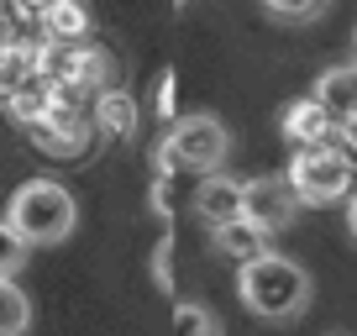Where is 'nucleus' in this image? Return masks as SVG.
<instances>
[{"label":"nucleus","mask_w":357,"mask_h":336,"mask_svg":"<svg viewBox=\"0 0 357 336\" xmlns=\"http://www.w3.org/2000/svg\"><path fill=\"white\" fill-rule=\"evenodd\" d=\"M226 147H231L226 121L200 111V116H178V121L168 126L158 158H163V168H200V174H215L221 158H226Z\"/></svg>","instance_id":"obj_4"},{"label":"nucleus","mask_w":357,"mask_h":336,"mask_svg":"<svg viewBox=\"0 0 357 336\" xmlns=\"http://www.w3.org/2000/svg\"><path fill=\"white\" fill-rule=\"evenodd\" d=\"M211 247L221 252V258H231L236 268L268 258V236L257 231V226H247V221H231V226H221V231H211Z\"/></svg>","instance_id":"obj_9"},{"label":"nucleus","mask_w":357,"mask_h":336,"mask_svg":"<svg viewBox=\"0 0 357 336\" xmlns=\"http://www.w3.org/2000/svg\"><path fill=\"white\" fill-rule=\"evenodd\" d=\"M331 147H342L347 158H357V116H342V121H336V137H331Z\"/></svg>","instance_id":"obj_17"},{"label":"nucleus","mask_w":357,"mask_h":336,"mask_svg":"<svg viewBox=\"0 0 357 336\" xmlns=\"http://www.w3.org/2000/svg\"><path fill=\"white\" fill-rule=\"evenodd\" d=\"M326 11H331L326 0H263V16H268V22H284V26H294V22H321Z\"/></svg>","instance_id":"obj_14"},{"label":"nucleus","mask_w":357,"mask_h":336,"mask_svg":"<svg viewBox=\"0 0 357 336\" xmlns=\"http://www.w3.org/2000/svg\"><path fill=\"white\" fill-rule=\"evenodd\" d=\"M352 47H357V32H352Z\"/></svg>","instance_id":"obj_20"},{"label":"nucleus","mask_w":357,"mask_h":336,"mask_svg":"<svg viewBox=\"0 0 357 336\" xmlns=\"http://www.w3.org/2000/svg\"><path fill=\"white\" fill-rule=\"evenodd\" d=\"M236 294H242V305L257 315V321H300L305 310H310V273L300 268L294 258H284V252H268V258L247 263V268H236Z\"/></svg>","instance_id":"obj_1"},{"label":"nucleus","mask_w":357,"mask_h":336,"mask_svg":"<svg viewBox=\"0 0 357 336\" xmlns=\"http://www.w3.org/2000/svg\"><path fill=\"white\" fill-rule=\"evenodd\" d=\"M347 231L357 236V194H352V200H347Z\"/></svg>","instance_id":"obj_18"},{"label":"nucleus","mask_w":357,"mask_h":336,"mask_svg":"<svg viewBox=\"0 0 357 336\" xmlns=\"http://www.w3.org/2000/svg\"><path fill=\"white\" fill-rule=\"evenodd\" d=\"M300 211H305V205L294 200L289 179H247L242 184V221L257 226L263 236L294 226V215H300Z\"/></svg>","instance_id":"obj_5"},{"label":"nucleus","mask_w":357,"mask_h":336,"mask_svg":"<svg viewBox=\"0 0 357 336\" xmlns=\"http://www.w3.org/2000/svg\"><path fill=\"white\" fill-rule=\"evenodd\" d=\"M26 252H32V247H26L11 226L0 221V279H16V273H22V263H26Z\"/></svg>","instance_id":"obj_16"},{"label":"nucleus","mask_w":357,"mask_h":336,"mask_svg":"<svg viewBox=\"0 0 357 336\" xmlns=\"http://www.w3.org/2000/svg\"><path fill=\"white\" fill-rule=\"evenodd\" d=\"M190 211L200 215L211 231H221V226L242 221V179H226V174H205V179L195 184Z\"/></svg>","instance_id":"obj_6"},{"label":"nucleus","mask_w":357,"mask_h":336,"mask_svg":"<svg viewBox=\"0 0 357 336\" xmlns=\"http://www.w3.org/2000/svg\"><path fill=\"white\" fill-rule=\"evenodd\" d=\"M174 336H221V321L205 305L184 300V305H174Z\"/></svg>","instance_id":"obj_15"},{"label":"nucleus","mask_w":357,"mask_h":336,"mask_svg":"<svg viewBox=\"0 0 357 336\" xmlns=\"http://www.w3.org/2000/svg\"><path fill=\"white\" fill-rule=\"evenodd\" d=\"M289 190L300 205H331L357 194V158H347L342 147H305L289 158Z\"/></svg>","instance_id":"obj_3"},{"label":"nucleus","mask_w":357,"mask_h":336,"mask_svg":"<svg viewBox=\"0 0 357 336\" xmlns=\"http://www.w3.org/2000/svg\"><path fill=\"white\" fill-rule=\"evenodd\" d=\"M95 126H105V132L111 137H126L137 126V105L126 100V95H100V100H95Z\"/></svg>","instance_id":"obj_13"},{"label":"nucleus","mask_w":357,"mask_h":336,"mask_svg":"<svg viewBox=\"0 0 357 336\" xmlns=\"http://www.w3.org/2000/svg\"><path fill=\"white\" fill-rule=\"evenodd\" d=\"M279 126H284L294 153H305V147H331V137H336V121L315 100H289L284 116H279Z\"/></svg>","instance_id":"obj_7"},{"label":"nucleus","mask_w":357,"mask_h":336,"mask_svg":"<svg viewBox=\"0 0 357 336\" xmlns=\"http://www.w3.org/2000/svg\"><path fill=\"white\" fill-rule=\"evenodd\" d=\"M43 37L47 43H84L89 16L79 6H43Z\"/></svg>","instance_id":"obj_11"},{"label":"nucleus","mask_w":357,"mask_h":336,"mask_svg":"<svg viewBox=\"0 0 357 336\" xmlns=\"http://www.w3.org/2000/svg\"><path fill=\"white\" fill-rule=\"evenodd\" d=\"M310 100L321 105L331 121H342V116H357V58L352 63H331L321 79H315Z\"/></svg>","instance_id":"obj_8"},{"label":"nucleus","mask_w":357,"mask_h":336,"mask_svg":"<svg viewBox=\"0 0 357 336\" xmlns=\"http://www.w3.org/2000/svg\"><path fill=\"white\" fill-rule=\"evenodd\" d=\"M74 221H79L74 194H68L63 184H53V179H26L22 190L11 194V215H6V226H11L26 247L63 242V236L74 231Z\"/></svg>","instance_id":"obj_2"},{"label":"nucleus","mask_w":357,"mask_h":336,"mask_svg":"<svg viewBox=\"0 0 357 336\" xmlns=\"http://www.w3.org/2000/svg\"><path fill=\"white\" fill-rule=\"evenodd\" d=\"M26 84H37V53L32 47H0V100L22 95Z\"/></svg>","instance_id":"obj_10"},{"label":"nucleus","mask_w":357,"mask_h":336,"mask_svg":"<svg viewBox=\"0 0 357 336\" xmlns=\"http://www.w3.org/2000/svg\"><path fill=\"white\" fill-rule=\"evenodd\" d=\"M326 336H347V331H326Z\"/></svg>","instance_id":"obj_19"},{"label":"nucleus","mask_w":357,"mask_h":336,"mask_svg":"<svg viewBox=\"0 0 357 336\" xmlns=\"http://www.w3.org/2000/svg\"><path fill=\"white\" fill-rule=\"evenodd\" d=\"M32 326V300L16 279H0V336H26Z\"/></svg>","instance_id":"obj_12"}]
</instances>
